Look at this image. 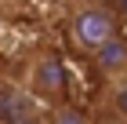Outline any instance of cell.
Segmentation results:
<instances>
[{"label": "cell", "mask_w": 127, "mask_h": 124, "mask_svg": "<svg viewBox=\"0 0 127 124\" xmlns=\"http://www.w3.org/2000/svg\"><path fill=\"white\" fill-rule=\"evenodd\" d=\"M116 33H120V22H116V11L109 4H80V7L69 11V37L87 55H95Z\"/></svg>", "instance_id": "cell-1"}, {"label": "cell", "mask_w": 127, "mask_h": 124, "mask_svg": "<svg viewBox=\"0 0 127 124\" xmlns=\"http://www.w3.org/2000/svg\"><path fill=\"white\" fill-rule=\"evenodd\" d=\"M65 88H69V77H65V62H62L55 51H40L29 66V95L36 102H51L58 106L65 99Z\"/></svg>", "instance_id": "cell-2"}, {"label": "cell", "mask_w": 127, "mask_h": 124, "mask_svg": "<svg viewBox=\"0 0 127 124\" xmlns=\"http://www.w3.org/2000/svg\"><path fill=\"white\" fill-rule=\"evenodd\" d=\"M26 117H36V99L29 88L22 91L15 84H0V124H18Z\"/></svg>", "instance_id": "cell-3"}, {"label": "cell", "mask_w": 127, "mask_h": 124, "mask_svg": "<svg viewBox=\"0 0 127 124\" xmlns=\"http://www.w3.org/2000/svg\"><path fill=\"white\" fill-rule=\"evenodd\" d=\"M91 58H95L98 73H105V77L116 80L120 73H127V37H124V33H116V37L105 40V44H102Z\"/></svg>", "instance_id": "cell-4"}, {"label": "cell", "mask_w": 127, "mask_h": 124, "mask_svg": "<svg viewBox=\"0 0 127 124\" xmlns=\"http://www.w3.org/2000/svg\"><path fill=\"white\" fill-rule=\"evenodd\" d=\"M47 124H91V121H87V113H80L76 106H69V102H58Z\"/></svg>", "instance_id": "cell-5"}, {"label": "cell", "mask_w": 127, "mask_h": 124, "mask_svg": "<svg viewBox=\"0 0 127 124\" xmlns=\"http://www.w3.org/2000/svg\"><path fill=\"white\" fill-rule=\"evenodd\" d=\"M113 106H116V113L127 117V73H120L113 84Z\"/></svg>", "instance_id": "cell-6"}, {"label": "cell", "mask_w": 127, "mask_h": 124, "mask_svg": "<svg viewBox=\"0 0 127 124\" xmlns=\"http://www.w3.org/2000/svg\"><path fill=\"white\" fill-rule=\"evenodd\" d=\"M109 7L116 11V15H124V18H127V0H109Z\"/></svg>", "instance_id": "cell-7"}, {"label": "cell", "mask_w": 127, "mask_h": 124, "mask_svg": "<svg viewBox=\"0 0 127 124\" xmlns=\"http://www.w3.org/2000/svg\"><path fill=\"white\" fill-rule=\"evenodd\" d=\"M18 124H47V121H44V117L36 113V117H26V121H18Z\"/></svg>", "instance_id": "cell-8"}, {"label": "cell", "mask_w": 127, "mask_h": 124, "mask_svg": "<svg viewBox=\"0 0 127 124\" xmlns=\"http://www.w3.org/2000/svg\"><path fill=\"white\" fill-rule=\"evenodd\" d=\"M102 124H127V117L120 113V117H113V121H102Z\"/></svg>", "instance_id": "cell-9"}]
</instances>
